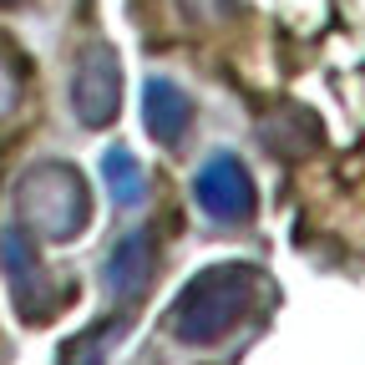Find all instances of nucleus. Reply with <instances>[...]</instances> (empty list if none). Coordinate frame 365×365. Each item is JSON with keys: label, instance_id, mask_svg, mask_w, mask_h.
Instances as JSON below:
<instances>
[{"label": "nucleus", "instance_id": "obj_1", "mask_svg": "<svg viewBox=\"0 0 365 365\" xmlns=\"http://www.w3.org/2000/svg\"><path fill=\"white\" fill-rule=\"evenodd\" d=\"M259 284H264L259 269H249V264H213L182 284V294L163 314V330L178 345H218L249 319Z\"/></svg>", "mask_w": 365, "mask_h": 365}, {"label": "nucleus", "instance_id": "obj_2", "mask_svg": "<svg viewBox=\"0 0 365 365\" xmlns=\"http://www.w3.org/2000/svg\"><path fill=\"white\" fill-rule=\"evenodd\" d=\"M16 208L26 218L31 234L41 239H51V244H66L76 239L86 218H91V188H86V178L66 163H41L21 178V188H16Z\"/></svg>", "mask_w": 365, "mask_h": 365}, {"label": "nucleus", "instance_id": "obj_3", "mask_svg": "<svg viewBox=\"0 0 365 365\" xmlns=\"http://www.w3.org/2000/svg\"><path fill=\"white\" fill-rule=\"evenodd\" d=\"M193 203L213 223H244L254 213V178H249L244 158L228 148L208 153L193 173Z\"/></svg>", "mask_w": 365, "mask_h": 365}, {"label": "nucleus", "instance_id": "obj_4", "mask_svg": "<svg viewBox=\"0 0 365 365\" xmlns=\"http://www.w3.org/2000/svg\"><path fill=\"white\" fill-rule=\"evenodd\" d=\"M0 269H6V279H11L16 309L31 319V325L56 309V299H51V279H46V264L36 259V244H31V228H26V223L0 228Z\"/></svg>", "mask_w": 365, "mask_h": 365}, {"label": "nucleus", "instance_id": "obj_5", "mask_svg": "<svg viewBox=\"0 0 365 365\" xmlns=\"http://www.w3.org/2000/svg\"><path fill=\"white\" fill-rule=\"evenodd\" d=\"M158 279V228L153 223H137L112 244L107 264H102V284L117 304H137Z\"/></svg>", "mask_w": 365, "mask_h": 365}, {"label": "nucleus", "instance_id": "obj_6", "mask_svg": "<svg viewBox=\"0 0 365 365\" xmlns=\"http://www.w3.org/2000/svg\"><path fill=\"white\" fill-rule=\"evenodd\" d=\"M71 107L86 127H107L117 112H122V66L107 46H91L76 61V76H71Z\"/></svg>", "mask_w": 365, "mask_h": 365}, {"label": "nucleus", "instance_id": "obj_7", "mask_svg": "<svg viewBox=\"0 0 365 365\" xmlns=\"http://www.w3.org/2000/svg\"><path fill=\"white\" fill-rule=\"evenodd\" d=\"M143 127L158 137L163 148L182 143V137H188V127H193V97H188L178 81L153 76V81L143 86Z\"/></svg>", "mask_w": 365, "mask_h": 365}, {"label": "nucleus", "instance_id": "obj_8", "mask_svg": "<svg viewBox=\"0 0 365 365\" xmlns=\"http://www.w3.org/2000/svg\"><path fill=\"white\" fill-rule=\"evenodd\" d=\"M102 178H107V193L122 213H137L148 203V178H143V163H137L127 148H107L102 158Z\"/></svg>", "mask_w": 365, "mask_h": 365}, {"label": "nucleus", "instance_id": "obj_9", "mask_svg": "<svg viewBox=\"0 0 365 365\" xmlns=\"http://www.w3.org/2000/svg\"><path fill=\"white\" fill-rule=\"evenodd\" d=\"M102 355H107V335L91 330V335H76V345L61 355V365H102Z\"/></svg>", "mask_w": 365, "mask_h": 365}, {"label": "nucleus", "instance_id": "obj_10", "mask_svg": "<svg viewBox=\"0 0 365 365\" xmlns=\"http://www.w3.org/2000/svg\"><path fill=\"white\" fill-rule=\"evenodd\" d=\"M16 97H21V76H16V66L6 56H0V112H11Z\"/></svg>", "mask_w": 365, "mask_h": 365}, {"label": "nucleus", "instance_id": "obj_11", "mask_svg": "<svg viewBox=\"0 0 365 365\" xmlns=\"http://www.w3.org/2000/svg\"><path fill=\"white\" fill-rule=\"evenodd\" d=\"M0 6H11V0H0Z\"/></svg>", "mask_w": 365, "mask_h": 365}]
</instances>
